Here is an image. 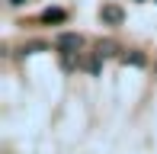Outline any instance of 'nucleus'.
Instances as JSON below:
<instances>
[{
	"label": "nucleus",
	"mask_w": 157,
	"mask_h": 154,
	"mask_svg": "<svg viewBox=\"0 0 157 154\" xmlns=\"http://www.w3.org/2000/svg\"><path fill=\"white\" fill-rule=\"evenodd\" d=\"M122 64H135V67H141V64H144V55H141V52H125V55H122Z\"/></svg>",
	"instance_id": "6"
},
{
	"label": "nucleus",
	"mask_w": 157,
	"mask_h": 154,
	"mask_svg": "<svg viewBox=\"0 0 157 154\" xmlns=\"http://www.w3.org/2000/svg\"><path fill=\"white\" fill-rule=\"evenodd\" d=\"M99 61H103V58H99V55L93 52V55H87V58H83L80 64H83V71H90V74H96V71H99Z\"/></svg>",
	"instance_id": "4"
},
{
	"label": "nucleus",
	"mask_w": 157,
	"mask_h": 154,
	"mask_svg": "<svg viewBox=\"0 0 157 154\" xmlns=\"http://www.w3.org/2000/svg\"><path fill=\"white\" fill-rule=\"evenodd\" d=\"M55 48H58L61 55H77V52L83 48V39L77 36V32H61L58 42H55Z\"/></svg>",
	"instance_id": "1"
},
{
	"label": "nucleus",
	"mask_w": 157,
	"mask_h": 154,
	"mask_svg": "<svg viewBox=\"0 0 157 154\" xmlns=\"http://www.w3.org/2000/svg\"><path fill=\"white\" fill-rule=\"evenodd\" d=\"M96 55H99V58H112V55H116V42H109V39L99 42V45H96Z\"/></svg>",
	"instance_id": "5"
},
{
	"label": "nucleus",
	"mask_w": 157,
	"mask_h": 154,
	"mask_svg": "<svg viewBox=\"0 0 157 154\" xmlns=\"http://www.w3.org/2000/svg\"><path fill=\"white\" fill-rule=\"evenodd\" d=\"M42 19H45V23H64V19H67V13L58 10V6H48V10L42 13Z\"/></svg>",
	"instance_id": "3"
},
{
	"label": "nucleus",
	"mask_w": 157,
	"mask_h": 154,
	"mask_svg": "<svg viewBox=\"0 0 157 154\" xmlns=\"http://www.w3.org/2000/svg\"><path fill=\"white\" fill-rule=\"evenodd\" d=\"M103 23H109V26H119L125 19V13H122V6H116V3H109V6H103Z\"/></svg>",
	"instance_id": "2"
},
{
	"label": "nucleus",
	"mask_w": 157,
	"mask_h": 154,
	"mask_svg": "<svg viewBox=\"0 0 157 154\" xmlns=\"http://www.w3.org/2000/svg\"><path fill=\"white\" fill-rule=\"evenodd\" d=\"M10 3H13V6H23V3H26V0H10Z\"/></svg>",
	"instance_id": "7"
}]
</instances>
